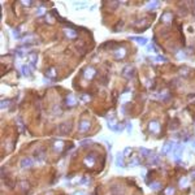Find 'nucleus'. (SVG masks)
<instances>
[{
  "instance_id": "26",
  "label": "nucleus",
  "mask_w": 195,
  "mask_h": 195,
  "mask_svg": "<svg viewBox=\"0 0 195 195\" xmlns=\"http://www.w3.org/2000/svg\"><path fill=\"white\" fill-rule=\"evenodd\" d=\"M150 187H151L154 191H157V190H160L161 188V183L160 182H152V183L150 185Z\"/></svg>"
},
{
  "instance_id": "29",
  "label": "nucleus",
  "mask_w": 195,
  "mask_h": 195,
  "mask_svg": "<svg viewBox=\"0 0 195 195\" xmlns=\"http://www.w3.org/2000/svg\"><path fill=\"white\" fill-rule=\"evenodd\" d=\"M165 195H174V188L173 187H167L164 191Z\"/></svg>"
},
{
  "instance_id": "13",
  "label": "nucleus",
  "mask_w": 195,
  "mask_h": 195,
  "mask_svg": "<svg viewBox=\"0 0 195 195\" xmlns=\"http://www.w3.org/2000/svg\"><path fill=\"white\" fill-rule=\"evenodd\" d=\"M65 102H66V104L69 107H74L77 104V99L74 95H72V94H69V95L66 96V99H65Z\"/></svg>"
},
{
  "instance_id": "2",
  "label": "nucleus",
  "mask_w": 195,
  "mask_h": 195,
  "mask_svg": "<svg viewBox=\"0 0 195 195\" xmlns=\"http://www.w3.org/2000/svg\"><path fill=\"white\" fill-rule=\"evenodd\" d=\"M174 147H176V143L173 141H167L161 147V155H168L169 152L173 151Z\"/></svg>"
},
{
  "instance_id": "37",
  "label": "nucleus",
  "mask_w": 195,
  "mask_h": 195,
  "mask_svg": "<svg viewBox=\"0 0 195 195\" xmlns=\"http://www.w3.org/2000/svg\"><path fill=\"white\" fill-rule=\"evenodd\" d=\"M126 130H128L129 133H131V124L130 122H126Z\"/></svg>"
},
{
  "instance_id": "41",
  "label": "nucleus",
  "mask_w": 195,
  "mask_h": 195,
  "mask_svg": "<svg viewBox=\"0 0 195 195\" xmlns=\"http://www.w3.org/2000/svg\"><path fill=\"white\" fill-rule=\"evenodd\" d=\"M193 147H194V150H195V141L193 142Z\"/></svg>"
},
{
  "instance_id": "20",
  "label": "nucleus",
  "mask_w": 195,
  "mask_h": 195,
  "mask_svg": "<svg viewBox=\"0 0 195 195\" xmlns=\"http://www.w3.org/2000/svg\"><path fill=\"white\" fill-rule=\"evenodd\" d=\"M63 147H64V142H63V141H57V142L53 143V150H55L56 152H61Z\"/></svg>"
},
{
  "instance_id": "6",
  "label": "nucleus",
  "mask_w": 195,
  "mask_h": 195,
  "mask_svg": "<svg viewBox=\"0 0 195 195\" xmlns=\"http://www.w3.org/2000/svg\"><path fill=\"white\" fill-rule=\"evenodd\" d=\"M95 74H96V70L94 69L92 66H87L83 72V77L87 78V79H92V78L95 77Z\"/></svg>"
},
{
  "instance_id": "12",
  "label": "nucleus",
  "mask_w": 195,
  "mask_h": 195,
  "mask_svg": "<svg viewBox=\"0 0 195 195\" xmlns=\"http://www.w3.org/2000/svg\"><path fill=\"white\" fill-rule=\"evenodd\" d=\"M130 39L136 42V43L141 44V46H146V44H147V42H148L147 38H144V37H130Z\"/></svg>"
},
{
  "instance_id": "36",
  "label": "nucleus",
  "mask_w": 195,
  "mask_h": 195,
  "mask_svg": "<svg viewBox=\"0 0 195 195\" xmlns=\"http://www.w3.org/2000/svg\"><path fill=\"white\" fill-rule=\"evenodd\" d=\"M130 152H131V148H130V147H126V148H125V151H124V152H122V154H124V155H125V156H126V155H129V154H130Z\"/></svg>"
},
{
  "instance_id": "8",
  "label": "nucleus",
  "mask_w": 195,
  "mask_h": 195,
  "mask_svg": "<svg viewBox=\"0 0 195 195\" xmlns=\"http://www.w3.org/2000/svg\"><path fill=\"white\" fill-rule=\"evenodd\" d=\"M134 73H135V70H134V68H133V66H126L125 69L122 70L124 77L128 78V79H130V78L134 77Z\"/></svg>"
},
{
  "instance_id": "18",
  "label": "nucleus",
  "mask_w": 195,
  "mask_h": 195,
  "mask_svg": "<svg viewBox=\"0 0 195 195\" xmlns=\"http://www.w3.org/2000/svg\"><path fill=\"white\" fill-rule=\"evenodd\" d=\"M64 32H65V35H66V37H69V38H72V39L78 37V32H77L76 30H73V29H65Z\"/></svg>"
},
{
  "instance_id": "30",
  "label": "nucleus",
  "mask_w": 195,
  "mask_h": 195,
  "mask_svg": "<svg viewBox=\"0 0 195 195\" xmlns=\"http://www.w3.org/2000/svg\"><path fill=\"white\" fill-rule=\"evenodd\" d=\"M81 99H82L83 102H90V100H91V96L89 95V94H82V95H81Z\"/></svg>"
},
{
  "instance_id": "21",
  "label": "nucleus",
  "mask_w": 195,
  "mask_h": 195,
  "mask_svg": "<svg viewBox=\"0 0 195 195\" xmlns=\"http://www.w3.org/2000/svg\"><path fill=\"white\" fill-rule=\"evenodd\" d=\"M125 53H126V50L121 47L120 50H117V51L115 52V57H116V58H122L124 56H125Z\"/></svg>"
},
{
  "instance_id": "14",
  "label": "nucleus",
  "mask_w": 195,
  "mask_h": 195,
  "mask_svg": "<svg viewBox=\"0 0 195 195\" xmlns=\"http://www.w3.org/2000/svg\"><path fill=\"white\" fill-rule=\"evenodd\" d=\"M108 128L112 130V131H116V133H118V131H122L124 130V126L122 125H120V124H108Z\"/></svg>"
},
{
  "instance_id": "15",
  "label": "nucleus",
  "mask_w": 195,
  "mask_h": 195,
  "mask_svg": "<svg viewBox=\"0 0 195 195\" xmlns=\"http://www.w3.org/2000/svg\"><path fill=\"white\" fill-rule=\"evenodd\" d=\"M150 130H151L152 133H159V130H160V125H159L157 121H151L148 125Z\"/></svg>"
},
{
  "instance_id": "28",
  "label": "nucleus",
  "mask_w": 195,
  "mask_h": 195,
  "mask_svg": "<svg viewBox=\"0 0 195 195\" xmlns=\"http://www.w3.org/2000/svg\"><path fill=\"white\" fill-rule=\"evenodd\" d=\"M152 60H154V61H164V63H167L168 58H167V57H164V56H161V55H159V56L154 57Z\"/></svg>"
},
{
  "instance_id": "1",
  "label": "nucleus",
  "mask_w": 195,
  "mask_h": 195,
  "mask_svg": "<svg viewBox=\"0 0 195 195\" xmlns=\"http://www.w3.org/2000/svg\"><path fill=\"white\" fill-rule=\"evenodd\" d=\"M72 129H73V122L72 121H65V122L60 124V125L57 126V133L60 135H68L72 131Z\"/></svg>"
},
{
  "instance_id": "42",
  "label": "nucleus",
  "mask_w": 195,
  "mask_h": 195,
  "mask_svg": "<svg viewBox=\"0 0 195 195\" xmlns=\"http://www.w3.org/2000/svg\"><path fill=\"white\" fill-rule=\"evenodd\" d=\"M193 14H194V17H195V11H194V12H193Z\"/></svg>"
},
{
  "instance_id": "24",
  "label": "nucleus",
  "mask_w": 195,
  "mask_h": 195,
  "mask_svg": "<svg viewBox=\"0 0 195 195\" xmlns=\"http://www.w3.org/2000/svg\"><path fill=\"white\" fill-rule=\"evenodd\" d=\"M187 186H188V178L187 177L181 178V180H180V187L185 188V187H187Z\"/></svg>"
},
{
  "instance_id": "17",
  "label": "nucleus",
  "mask_w": 195,
  "mask_h": 195,
  "mask_svg": "<svg viewBox=\"0 0 195 195\" xmlns=\"http://www.w3.org/2000/svg\"><path fill=\"white\" fill-rule=\"evenodd\" d=\"M172 18H173V14H172L170 12H165L164 14L161 16V21L165 22V24H169V22H172Z\"/></svg>"
},
{
  "instance_id": "38",
  "label": "nucleus",
  "mask_w": 195,
  "mask_h": 195,
  "mask_svg": "<svg viewBox=\"0 0 195 195\" xmlns=\"http://www.w3.org/2000/svg\"><path fill=\"white\" fill-rule=\"evenodd\" d=\"M43 13H44V9H43V8H39V9H38V12H37V14H38V16H40V14H43Z\"/></svg>"
},
{
  "instance_id": "39",
  "label": "nucleus",
  "mask_w": 195,
  "mask_h": 195,
  "mask_svg": "<svg viewBox=\"0 0 195 195\" xmlns=\"http://www.w3.org/2000/svg\"><path fill=\"white\" fill-rule=\"evenodd\" d=\"M31 1H22V5H31Z\"/></svg>"
},
{
  "instance_id": "7",
  "label": "nucleus",
  "mask_w": 195,
  "mask_h": 195,
  "mask_svg": "<svg viewBox=\"0 0 195 195\" xmlns=\"http://www.w3.org/2000/svg\"><path fill=\"white\" fill-rule=\"evenodd\" d=\"M89 129H90V122L87 120H81L79 124H78V130L81 133H86L89 131Z\"/></svg>"
},
{
  "instance_id": "34",
  "label": "nucleus",
  "mask_w": 195,
  "mask_h": 195,
  "mask_svg": "<svg viewBox=\"0 0 195 195\" xmlns=\"http://www.w3.org/2000/svg\"><path fill=\"white\" fill-rule=\"evenodd\" d=\"M9 103H11V100H5V102H4V100H3V102H1V109L6 108V107H8V104H9Z\"/></svg>"
},
{
  "instance_id": "40",
  "label": "nucleus",
  "mask_w": 195,
  "mask_h": 195,
  "mask_svg": "<svg viewBox=\"0 0 195 195\" xmlns=\"http://www.w3.org/2000/svg\"><path fill=\"white\" fill-rule=\"evenodd\" d=\"M191 178H193V180H195V170L191 172Z\"/></svg>"
},
{
  "instance_id": "33",
  "label": "nucleus",
  "mask_w": 195,
  "mask_h": 195,
  "mask_svg": "<svg viewBox=\"0 0 195 195\" xmlns=\"http://www.w3.org/2000/svg\"><path fill=\"white\" fill-rule=\"evenodd\" d=\"M47 76L51 77V78H53L55 76H56V74H55V69H53V68H51V69L47 72Z\"/></svg>"
},
{
  "instance_id": "10",
  "label": "nucleus",
  "mask_w": 195,
  "mask_h": 195,
  "mask_svg": "<svg viewBox=\"0 0 195 195\" xmlns=\"http://www.w3.org/2000/svg\"><path fill=\"white\" fill-rule=\"evenodd\" d=\"M115 164H116V167H118V168H124V167H125V162H124V154L118 152V154L116 155Z\"/></svg>"
},
{
  "instance_id": "32",
  "label": "nucleus",
  "mask_w": 195,
  "mask_h": 195,
  "mask_svg": "<svg viewBox=\"0 0 195 195\" xmlns=\"http://www.w3.org/2000/svg\"><path fill=\"white\" fill-rule=\"evenodd\" d=\"M180 11H181V12H180L181 14H183V16L186 14V13H187V8H186V5L183 4V5H182V6H180Z\"/></svg>"
},
{
  "instance_id": "22",
  "label": "nucleus",
  "mask_w": 195,
  "mask_h": 195,
  "mask_svg": "<svg viewBox=\"0 0 195 195\" xmlns=\"http://www.w3.org/2000/svg\"><path fill=\"white\" fill-rule=\"evenodd\" d=\"M139 164H141V160H139L138 156H133L131 160H130V162H129L130 167H136V165H139Z\"/></svg>"
},
{
  "instance_id": "19",
  "label": "nucleus",
  "mask_w": 195,
  "mask_h": 195,
  "mask_svg": "<svg viewBox=\"0 0 195 195\" xmlns=\"http://www.w3.org/2000/svg\"><path fill=\"white\" fill-rule=\"evenodd\" d=\"M159 162H160V156H157V155H154L148 159V164H151V165H157Z\"/></svg>"
},
{
  "instance_id": "4",
  "label": "nucleus",
  "mask_w": 195,
  "mask_h": 195,
  "mask_svg": "<svg viewBox=\"0 0 195 195\" xmlns=\"http://www.w3.org/2000/svg\"><path fill=\"white\" fill-rule=\"evenodd\" d=\"M32 164H34V160H32L31 157H24V159H21V161H20V165H21L22 169L31 168Z\"/></svg>"
},
{
  "instance_id": "23",
  "label": "nucleus",
  "mask_w": 195,
  "mask_h": 195,
  "mask_svg": "<svg viewBox=\"0 0 195 195\" xmlns=\"http://www.w3.org/2000/svg\"><path fill=\"white\" fill-rule=\"evenodd\" d=\"M139 152H141V155L143 156V157H147V156H151V151L144 147H141L139 148Z\"/></svg>"
},
{
  "instance_id": "27",
  "label": "nucleus",
  "mask_w": 195,
  "mask_h": 195,
  "mask_svg": "<svg viewBox=\"0 0 195 195\" xmlns=\"http://www.w3.org/2000/svg\"><path fill=\"white\" fill-rule=\"evenodd\" d=\"M20 186H21L22 190H27V188H30V185H29V182H26V181L20 182Z\"/></svg>"
},
{
  "instance_id": "35",
  "label": "nucleus",
  "mask_w": 195,
  "mask_h": 195,
  "mask_svg": "<svg viewBox=\"0 0 195 195\" xmlns=\"http://www.w3.org/2000/svg\"><path fill=\"white\" fill-rule=\"evenodd\" d=\"M90 143H91L90 139H84V141H82V142L79 143V144H81V146H84V144H90Z\"/></svg>"
},
{
  "instance_id": "25",
  "label": "nucleus",
  "mask_w": 195,
  "mask_h": 195,
  "mask_svg": "<svg viewBox=\"0 0 195 195\" xmlns=\"http://www.w3.org/2000/svg\"><path fill=\"white\" fill-rule=\"evenodd\" d=\"M160 5V1H151V3H147V9H155Z\"/></svg>"
},
{
  "instance_id": "5",
  "label": "nucleus",
  "mask_w": 195,
  "mask_h": 195,
  "mask_svg": "<svg viewBox=\"0 0 195 195\" xmlns=\"http://www.w3.org/2000/svg\"><path fill=\"white\" fill-rule=\"evenodd\" d=\"M182 152H183V146L182 144H176V147L173 148V151H172V155H173V157L176 160H178V159L182 156Z\"/></svg>"
},
{
  "instance_id": "31",
  "label": "nucleus",
  "mask_w": 195,
  "mask_h": 195,
  "mask_svg": "<svg viewBox=\"0 0 195 195\" xmlns=\"http://www.w3.org/2000/svg\"><path fill=\"white\" fill-rule=\"evenodd\" d=\"M147 51H148V52H155V53H156V52H157V50H156V48H155V46L152 44V43L147 46Z\"/></svg>"
},
{
  "instance_id": "11",
  "label": "nucleus",
  "mask_w": 195,
  "mask_h": 195,
  "mask_svg": "<svg viewBox=\"0 0 195 195\" xmlns=\"http://www.w3.org/2000/svg\"><path fill=\"white\" fill-rule=\"evenodd\" d=\"M95 160H96L95 154H89L86 157H84V164L89 165V167H92V165L95 164Z\"/></svg>"
},
{
  "instance_id": "9",
  "label": "nucleus",
  "mask_w": 195,
  "mask_h": 195,
  "mask_svg": "<svg viewBox=\"0 0 195 195\" xmlns=\"http://www.w3.org/2000/svg\"><path fill=\"white\" fill-rule=\"evenodd\" d=\"M37 61H38V55L37 53H30L29 55V66L31 69H35L37 66Z\"/></svg>"
},
{
  "instance_id": "3",
  "label": "nucleus",
  "mask_w": 195,
  "mask_h": 195,
  "mask_svg": "<svg viewBox=\"0 0 195 195\" xmlns=\"http://www.w3.org/2000/svg\"><path fill=\"white\" fill-rule=\"evenodd\" d=\"M34 157H35V160H37L38 162L44 161V159H46V151H44V148H38V150H35Z\"/></svg>"
},
{
  "instance_id": "16",
  "label": "nucleus",
  "mask_w": 195,
  "mask_h": 195,
  "mask_svg": "<svg viewBox=\"0 0 195 195\" xmlns=\"http://www.w3.org/2000/svg\"><path fill=\"white\" fill-rule=\"evenodd\" d=\"M21 73H22V76H25V77H30L31 70H30L29 64H24V65H22V66H21Z\"/></svg>"
}]
</instances>
